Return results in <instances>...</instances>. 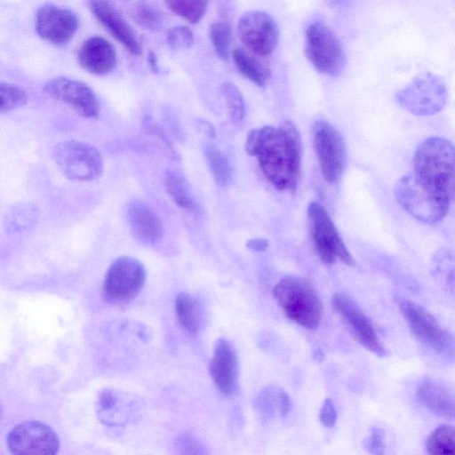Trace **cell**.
<instances>
[{"instance_id":"cell-39","label":"cell","mask_w":455,"mask_h":455,"mask_svg":"<svg viewBox=\"0 0 455 455\" xmlns=\"http://www.w3.org/2000/svg\"><path fill=\"white\" fill-rule=\"evenodd\" d=\"M246 247L253 251H261L267 247V241L263 238H253L248 241Z\"/></svg>"},{"instance_id":"cell-8","label":"cell","mask_w":455,"mask_h":455,"mask_svg":"<svg viewBox=\"0 0 455 455\" xmlns=\"http://www.w3.org/2000/svg\"><path fill=\"white\" fill-rule=\"evenodd\" d=\"M52 156L62 173L74 180H92L100 176L103 171L100 151L85 142H60L55 146Z\"/></svg>"},{"instance_id":"cell-11","label":"cell","mask_w":455,"mask_h":455,"mask_svg":"<svg viewBox=\"0 0 455 455\" xmlns=\"http://www.w3.org/2000/svg\"><path fill=\"white\" fill-rule=\"evenodd\" d=\"M143 265L135 258L123 256L116 259L107 271L103 294L112 304H124L134 299L145 283Z\"/></svg>"},{"instance_id":"cell-40","label":"cell","mask_w":455,"mask_h":455,"mask_svg":"<svg viewBox=\"0 0 455 455\" xmlns=\"http://www.w3.org/2000/svg\"><path fill=\"white\" fill-rule=\"evenodd\" d=\"M197 125L200 131H203L204 133L208 136L214 137L215 132L212 124L204 120H198Z\"/></svg>"},{"instance_id":"cell-26","label":"cell","mask_w":455,"mask_h":455,"mask_svg":"<svg viewBox=\"0 0 455 455\" xmlns=\"http://www.w3.org/2000/svg\"><path fill=\"white\" fill-rule=\"evenodd\" d=\"M203 150L216 183L220 187L227 186L231 180V169L227 156L211 143L205 144Z\"/></svg>"},{"instance_id":"cell-12","label":"cell","mask_w":455,"mask_h":455,"mask_svg":"<svg viewBox=\"0 0 455 455\" xmlns=\"http://www.w3.org/2000/svg\"><path fill=\"white\" fill-rule=\"evenodd\" d=\"M7 445L13 454L52 455L60 447L56 433L46 424L29 420L18 424L9 433Z\"/></svg>"},{"instance_id":"cell-6","label":"cell","mask_w":455,"mask_h":455,"mask_svg":"<svg viewBox=\"0 0 455 455\" xmlns=\"http://www.w3.org/2000/svg\"><path fill=\"white\" fill-rule=\"evenodd\" d=\"M397 103L416 116H431L444 107L447 89L442 78L425 72L415 76L395 96Z\"/></svg>"},{"instance_id":"cell-33","label":"cell","mask_w":455,"mask_h":455,"mask_svg":"<svg viewBox=\"0 0 455 455\" xmlns=\"http://www.w3.org/2000/svg\"><path fill=\"white\" fill-rule=\"evenodd\" d=\"M168 44L175 50L189 49L195 42L191 29L184 25L170 28L166 35Z\"/></svg>"},{"instance_id":"cell-7","label":"cell","mask_w":455,"mask_h":455,"mask_svg":"<svg viewBox=\"0 0 455 455\" xmlns=\"http://www.w3.org/2000/svg\"><path fill=\"white\" fill-rule=\"evenodd\" d=\"M305 53L320 73L339 75L346 63L342 44L337 36L321 22L311 23L306 29Z\"/></svg>"},{"instance_id":"cell-5","label":"cell","mask_w":455,"mask_h":455,"mask_svg":"<svg viewBox=\"0 0 455 455\" xmlns=\"http://www.w3.org/2000/svg\"><path fill=\"white\" fill-rule=\"evenodd\" d=\"M307 216L311 242L318 258L325 264H333L337 260L353 264L350 252L323 206L311 202Z\"/></svg>"},{"instance_id":"cell-4","label":"cell","mask_w":455,"mask_h":455,"mask_svg":"<svg viewBox=\"0 0 455 455\" xmlns=\"http://www.w3.org/2000/svg\"><path fill=\"white\" fill-rule=\"evenodd\" d=\"M395 196L408 213L428 224L436 223L446 216L453 198L427 185L413 172L397 181Z\"/></svg>"},{"instance_id":"cell-42","label":"cell","mask_w":455,"mask_h":455,"mask_svg":"<svg viewBox=\"0 0 455 455\" xmlns=\"http://www.w3.org/2000/svg\"><path fill=\"white\" fill-rule=\"evenodd\" d=\"M1 418H2V409H1V406H0V420H1Z\"/></svg>"},{"instance_id":"cell-17","label":"cell","mask_w":455,"mask_h":455,"mask_svg":"<svg viewBox=\"0 0 455 455\" xmlns=\"http://www.w3.org/2000/svg\"><path fill=\"white\" fill-rule=\"evenodd\" d=\"M88 6L100 24L130 53L140 55L137 35L116 6L108 0H89Z\"/></svg>"},{"instance_id":"cell-41","label":"cell","mask_w":455,"mask_h":455,"mask_svg":"<svg viewBox=\"0 0 455 455\" xmlns=\"http://www.w3.org/2000/svg\"><path fill=\"white\" fill-rule=\"evenodd\" d=\"M148 63L152 72L157 73L159 70L157 57L153 51L148 52Z\"/></svg>"},{"instance_id":"cell-32","label":"cell","mask_w":455,"mask_h":455,"mask_svg":"<svg viewBox=\"0 0 455 455\" xmlns=\"http://www.w3.org/2000/svg\"><path fill=\"white\" fill-rule=\"evenodd\" d=\"M28 96L21 88L0 82V112L11 111L24 106Z\"/></svg>"},{"instance_id":"cell-24","label":"cell","mask_w":455,"mask_h":455,"mask_svg":"<svg viewBox=\"0 0 455 455\" xmlns=\"http://www.w3.org/2000/svg\"><path fill=\"white\" fill-rule=\"evenodd\" d=\"M175 310L180 324L188 332L196 333L201 327V310L192 295L180 292L175 300Z\"/></svg>"},{"instance_id":"cell-29","label":"cell","mask_w":455,"mask_h":455,"mask_svg":"<svg viewBox=\"0 0 455 455\" xmlns=\"http://www.w3.org/2000/svg\"><path fill=\"white\" fill-rule=\"evenodd\" d=\"M209 37L216 54L222 60L230 55L232 28L227 21L218 20L211 24Z\"/></svg>"},{"instance_id":"cell-14","label":"cell","mask_w":455,"mask_h":455,"mask_svg":"<svg viewBox=\"0 0 455 455\" xmlns=\"http://www.w3.org/2000/svg\"><path fill=\"white\" fill-rule=\"evenodd\" d=\"M331 307L357 342L379 356L387 355L372 323L353 299L335 293L331 298Z\"/></svg>"},{"instance_id":"cell-2","label":"cell","mask_w":455,"mask_h":455,"mask_svg":"<svg viewBox=\"0 0 455 455\" xmlns=\"http://www.w3.org/2000/svg\"><path fill=\"white\" fill-rule=\"evenodd\" d=\"M427 185L453 196L454 148L442 137H430L417 148L413 156V172Z\"/></svg>"},{"instance_id":"cell-25","label":"cell","mask_w":455,"mask_h":455,"mask_svg":"<svg viewBox=\"0 0 455 455\" xmlns=\"http://www.w3.org/2000/svg\"><path fill=\"white\" fill-rule=\"evenodd\" d=\"M164 183L167 194L179 207L185 210L195 207L188 183L180 172L175 170L167 171Z\"/></svg>"},{"instance_id":"cell-19","label":"cell","mask_w":455,"mask_h":455,"mask_svg":"<svg viewBox=\"0 0 455 455\" xmlns=\"http://www.w3.org/2000/svg\"><path fill=\"white\" fill-rule=\"evenodd\" d=\"M77 60L91 74L104 76L116 66L117 56L114 46L101 36H92L81 45Z\"/></svg>"},{"instance_id":"cell-28","label":"cell","mask_w":455,"mask_h":455,"mask_svg":"<svg viewBox=\"0 0 455 455\" xmlns=\"http://www.w3.org/2000/svg\"><path fill=\"white\" fill-rule=\"evenodd\" d=\"M168 9L191 24L198 23L204 16L209 0H164Z\"/></svg>"},{"instance_id":"cell-35","label":"cell","mask_w":455,"mask_h":455,"mask_svg":"<svg viewBox=\"0 0 455 455\" xmlns=\"http://www.w3.org/2000/svg\"><path fill=\"white\" fill-rule=\"evenodd\" d=\"M365 449L372 454H383L384 434L379 427H371L370 435L363 442Z\"/></svg>"},{"instance_id":"cell-9","label":"cell","mask_w":455,"mask_h":455,"mask_svg":"<svg viewBox=\"0 0 455 455\" xmlns=\"http://www.w3.org/2000/svg\"><path fill=\"white\" fill-rule=\"evenodd\" d=\"M312 140L323 179L329 184L338 183L347 160L343 137L330 123L318 120L312 129Z\"/></svg>"},{"instance_id":"cell-22","label":"cell","mask_w":455,"mask_h":455,"mask_svg":"<svg viewBox=\"0 0 455 455\" xmlns=\"http://www.w3.org/2000/svg\"><path fill=\"white\" fill-rule=\"evenodd\" d=\"M232 59L236 69L258 86H265L270 76L267 61L250 51L236 48L232 52Z\"/></svg>"},{"instance_id":"cell-38","label":"cell","mask_w":455,"mask_h":455,"mask_svg":"<svg viewBox=\"0 0 455 455\" xmlns=\"http://www.w3.org/2000/svg\"><path fill=\"white\" fill-rule=\"evenodd\" d=\"M179 447L187 450L188 453H202L198 449L202 446L191 436H182L179 440Z\"/></svg>"},{"instance_id":"cell-37","label":"cell","mask_w":455,"mask_h":455,"mask_svg":"<svg viewBox=\"0 0 455 455\" xmlns=\"http://www.w3.org/2000/svg\"><path fill=\"white\" fill-rule=\"evenodd\" d=\"M291 400L289 395L283 390L278 389V410L280 415L284 418L288 415L291 410Z\"/></svg>"},{"instance_id":"cell-1","label":"cell","mask_w":455,"mask_h":455,"mask_svg":"<svg viewBox=\"0 0 455 455\" xmlns=\"http://www.w3.org/2000/svg\"><path fill=\"white\" fill-rule=\"evenodd\" d=\"M245 150L258 159L263 174L275 189L296 191L300 174L301 140L292 122L251 130L247 135Z\"/></svg>"},{"instance_id":"cell-10","label":"cell","mask_w":455,"mask_h":455,"mask_svg":"<svg viewBox=\"0 0 455 455\" xmlns=\"http://www.w3.org/2000/svg\"><path fill=\"white\" fill-rule=\"evenodd\" d=\"M398 307L411 332L419 339L440 355H453L454 339L451 332L442 327L430 312L408 299H399Z\"/></svg>"},{"instance_id":"cell-36","label":"cell","mask_w":455,"mask_h":455,"mask_svg":"<svg viewBox=\"0 0 455 455\" xmlns=\"http://www.w3.org/2000/svg\"><path fill=\"white\" fill-rule=\"evenodd\" d=\"M319 419L325 427H332L337 421V411L331 399L324 400L319 412Z\"/></svg>"},{"instance_id":"cell-15","label":"cell","mask_w":455,"mask_h":455,"mask_svg":"<svg viewBox=\"0 0 455 455\" xmlns=\"http://www.w3.org/2000/svg\"><path fill=\"white\" fill-rule=\"evenodd\" d=\"M44 91L56 100L66 103L84 117L95 118L100 115L99 100L85 83L68 77H56L44 84Z\"/></svg>"},{"instance_id":"cell-13","label":"cell","mask_w":455,"mask_h":455,"mask_svg":"<svg viewBox=\"0 0 455 455\" xmlns=\"http://www.w3.org/2000/svg\"><path fill=\"white\" fill-rule=\"evenodd\" d=\"M240 40L251 52L265 58L278 44L279 32L275 20L267 12L249 11L239 19Z\"/></svg>"},{"instance_id":"cell-27","label":"cell","mask_w":455,"mask_h":455,"mask_svg":"<svg viewBox=\"0 0 455 455\" xmlns=\"http://www.w3.org/2000/svg\"><path fill=\"white\" fill-rule=\"evenodd\" d=\"M454 427L449 424L437 427L427 438L425 451L429 454H454Z\"/></svg>"},{"instance_id":"cell-21","label":"cell","mask_w":455,"mask_h":455,"mask_svg":"<svg viewBox=\"0 0 455 455\" xmlns=\"http://www.w3.org/2000/svg\"><path fill=\"white\" fill-rule=\"evenodd\" d=\"M417 397L435 415L450 420L454 419V395L444 384L425 379L418 388Z\"/></svg>"},{"instance_id":"cell-31","label":"cell","mask_w":455,"mask_h":455,"mask_svg":"<svg viewBox=\"0 0 455 455\" xmlns=\"http://www.w3.org/2000/svg\"><path fill=\"white\" fill-rule=\"evenodd\" d=\"M230 119L234 123L241 122L245 115V106L239 89L232 83L226 82L221 85Z\"/></svg>"},{"instance_id":"cell-16","label":"cell","mask_w":455,"mask_h":455,"mask_svg":"<svg viewBox=\"0 0 455 455\" xmlns=\"http://www.w3.org/2000/svg\"><path fill=\"white\" fill-rule=\"evenodd\" d=\"M38 36L53 44H68L78 28V18L71 11L53 4L41 6L36 15Z\"/></svg>"},{"instance_id":"cell-18","label":"cell","mask_w":455,"mask_h":455,"mask_svg":"<svg viewBox=\"0 0 455 455\" xmlns=\"http://www.w3.org/2000/svg\"><path fill=\"white\" fill-rule=\"evenodd\" d=\"M209 370L214 384L221 393L233 395L237 392L239 378L237 355L234 347L227 339H219L216 341Z\"/></svg>"},{"instance_id":"cell-20","label":"cell","mask_w":455,"mask_h":455,"mask_svg":"<svg viewBox=\"0 0 455 455\" xmlns=\"http://www.w3.org/2000/svg\"><path fill=\"white\" fill-rule=\"evenodd\" d=\"M127 220L133 235L146 243L157 242L164 234L158 215L145 203L132 200L127 207Z\"/></svg>"},{"instance_id":"cell-23","label":"cell","mask_w":455,"mask_h":455,"mask_svg":"<svg viewBox=\"0 0 455 455\" xmlns=\"http://www.w3.org/2000/svg\"><path fill=\"white\" fill-rule=\"evenodd\" d=\"M38 217L39 211L34 204L18 203L7 210L4 218V227L7 233H20L33 227Z\"/></svg>"},{"instance_id":"cell-3","label":"cell","mask_w":455,"mask_h":455,"mask_svg":"<svg viewBox=\"0 0 455 455\" xmlns=\"http://www.w3.org/2000/svg\"><path fill=\"white\" fill-rule=\"evenodd\" d=\"M273 295L292 322L310 330L318 328L323 317V305L306 279L297 275L284 276L274 287Z\"/></svg>"},{"instance_id":"cell-30","label":"cell","mask_w":455,"mask_h":455,"mask_svg":"<svg viewBox=\"0 0 455 455\" xmlns=\"http://www.w3.org/2000/svg\"><path fill=\"white\" fill-rule=\"evenodd\" d=\"M133 20L148 30H156L162 22L161 12L148 1L138 0L132 8Z\"/></svg>"},{"instance_id":"cell-34","label":"cell","mask_w":455,"mask_h":455,"mask_svg":"<svg viewBox=\"0 0 455 455\" xmlns=\"http://www.w3.org/2000/svg\"><path fill=\"white\" fill-rule=\"evenodd\" d=\"M278 389L268 387L257 397L255 406L264 418L269 419L275 414V408L278 407Z\"/></svg>"}]
</instances>
